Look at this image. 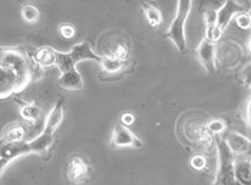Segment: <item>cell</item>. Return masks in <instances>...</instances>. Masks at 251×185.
Here are the masks:
<instances>
[{
    "instance_id": "cell-21",
    "label": "cell",
    "mask_w": 251,
    "mask_h": 185,
    "mask_svg": "<svg viewBox=\"0 0 251 185\" xmlns=\"http://www.w3.org/2000/svg\"><path fill=\"white\" fill-rule=\"evenodd\" d=\"M108 56H112V57H116V59H124V60H128L129 59V48L126 43L124 42H118L115 43L109 51H108Z\"/></svg>"
},
{
    "instance_id": "cell-11",
    "label": "cell",
    "mask_w": 251,
    "mask_h": 185,
    "mask_svg": "<svg viewBox=\"0 0 251 185\" xmlns=\"http://www.w3.org/2000/svg\"><path fill=\"white\" fill-rule=\"evenodd\" d=\"M25 53L30 56L43 69L55 66V63H56V49H53L50 46H42L38 49L25 52Z\"/></svg>"
},
{
    "instance_id": "cell-23",
    "label": "cell",
    "mask_w": 251,
    "mask_h": 185,
    "mask_svg": "<svg viewBox=\"0 0 251 185\" xmlns=\"http://www.w3.org/2000/svg\"><path fill=\"white\" fill-rule=\"evenodd\" d=\"M207 128L214 135H223L226 132V130H227V124L223 119H220V118H214V119H211L207 124Z\"/></svg>"
},
{
    "instance_id": "cell-10",
    "label": "cell",
    "mask_w": 251,
    "mask_h": 185,
    "mask_svg": "<svg viewBox=\"0 0 251 185\" xmlns=\"http://www.w3.org/2000/svg\"><path fill=\"white\" fill-rule=\"evenodd\" d=\"M241 12H244V7L240 3H237L235 0H226L217 10V22H215L217 26L226 30L234 16Z\"/></svg>"
},
{
    "instance_id": "cell-18",
    "label": "cell",
    "mask_w": 251,
    "mask_h": 185,
    "mask_svg": "<svg viewBox=\"0 0 251 185\" xmlns=\"http://www.w3.org/2000/svg\"><path fill=\"white\" fill-rule=\"evenodd\" d=\"M234 175L237 184H251V162L249 159H235Z\"/></svg>"
},
{
    "instance_id": "cell-12",
    "label": "cell",
    "mask_w": 251,
    "mask_h": 185,
    "mask_svg": "<svg viewBox=\"0 0 251 185\" xmlns=\"http://www.w3.org/2000/svg\"><path fill=\"white\" fill-rule=\"evenodd\" d=\"M65 118V109H63V99H59L58 102L55 104V106L52 108V111L49 112L46 122H45V128L42 132L45 133H50L55 135V132L58 131L60 127V124L63 122Z\"/></svg>"
},
{
    "instance_id": "cell-2",
    "label": "cell",
    "mask_w": 251,
    "mask_h": 185,
    "mask_svg": "<svg viewBox=\"0 0 251 185\" xmlns=\"http://www.w3.org/2000/svg\"><path fill=\"white\" fill-rule=\"evenodd\" d=\"M193 0H178L176 13L167 30V37L175 45L179 53L187 52V37H185V22L190 16Z\"/></svg>"
},
{
    "instance_id": "cell-3",
    "label": "cell",
    "mask_w": 251,
    "mask_h": 185,
    "mask_svg": "<svg viewBox=\"0 0 251 185\" xmlns=\"http://www.w3.org/2000/svg\"><path fill=\"white\" fill-rule=\"evenodd\" d=\"M83 60H91L99 65L100 56L94 52L91 45L88 42H80L75 45L69 52H59L56 51V63L55 66L58 68L60 72H66L71 69H75L79 62Z\"/></svg>"
},
{
    "instance_id": "cell-25",
    "label": "cell",
    "mask_w": 251,
    "mask_h": 185,
    "mask_svg": "<svg viewBox=\"0 0 251 185\" xmlns=\"http://www.w3.org/2000/svg\"><path fill=\"white\" fill-rule=\"evenodd\" d=\"M190 165L195 171H204L207 168V158L202 154H197L190 159Z\"/></svg>"
},
{
    "instance_id": "cell-19",
    "label": "cell",
    "mask_w": 251,
    "mask_h": 185,
    "mask_svg": "<svg viewBox=\"0 0 251 185\" xmlns=\"http://www.w3.org/2000/svg\"><path fill=\"white\" fill-rule=\"evenodd\" d=\"M20 116L27 122H36V121H39V118L42 116V109L39 108L36 104L27 102V104H23L20 106Z\"/></svg>"
},
{
    "instance_id": "cell-28",
    "label": "cell",
    "mask_w": 251,
    "mask_h": 185,
    "mask_svg": "<svg viewBox=\"0 0 251 185\" xmlns=\"http://www.w3.org/2000/svg\"><path fill=\"white\" fill-rule=\"evenodd\" d=\"M241 82L249 86L251 83V63L249 66H246V69L243 71V75H241Z\"/></svg>"
},
{
    "instance_id": "cell-22",
    "label": "cell",
    "mask_w": 251,
    "mask_h": 185,
    "mask_svg": "<svg viewBox=\"0 0 251 185\" xmlns=\"http://www.w3.org/2000/svg\"><path fill=\"white\" fill-rule=\"evenodd\" d=\"M223 33H224V30L220 29L217 26V23L210 25V26H205V39L210 40V42H213V43H217L221 39Z\"/></svg>"
},
{
    "instance_id": "cell-30",
    "label": "cell",
    "mask_w": 251,
    "mask_h": 185,
    "mask_svg": "<svg viewBox=\"0 0 251 185\" xmlns=\"http://www.w3.org/2000/svg\"><path fill=\"white\" fill-rule=\"evenodd\" d=\"M247 48H249V52H250L251 55V37L249 39V43H247Z\"/></svg>"
},
{
    "instance_id": "cell-14",
    "label": "cell",
    "mask_w": 251,
    "mask_h": 185,
    "mask_svg": "<svg viewBox=\"0 0 251 185\" xmlns=\"http://www.w3.org/2000/svg\"><path fill=\"white\" fill-rule=\"evenodd\" d=\"M141 7H142L144 16H145L148 25H150L151 27L158 29V27L162 26V23H164L162 13H161V10H159L155 4L150 3L148 0H142V1H141Z\"/></svg>"
},
{
    "instance_id": "cell-20",
    "label": "cell",
    "mask_w": 251,
    "mask_h": 185,
    "mask_svg": "<svg viewBox=\"0 0 251 185\" xmlns=\"http://www.w3.org/2000/svg\"><path fill=\"white\" fill-rule=\"evenodd\" d=\"M20 13H22V19H23L26 23H30V25L36 23L39 19H40V12H39L38 7L33 6V4H26V6H23Z\"/></svg>"
},
{
    "instance_id": "cell-7",
    "label": "cell",
    "mask_w": 251,
    "mask_h": 185,
    "mask_svg": "<svg viewBox=\"0 0 251 185\" xmlns=\"http://www.w3.org/2000/svg\"><path fill=\"white\" fill-rule=\"evenodd\" d=\"M19 92H22V89L18 75L9 66L0 63V99H7Z\"/></svg>"
},
{
    "instance_id": "cell-6",
    "label": "cell",
    "mask_w": 251,
    "mask_h": 185,
    "mask_svg": "<svg viewBox=\"0 0 251 185\" xmlns=\"http://www.w3.org/2000/svg\"><path fill=\"white\" fill-rule=\"evenodd\" d=\"M112 145L116 148H134L139 149L144 147L142 141L136 136L132 131L124 124H116L112 131Z\"/></svg>"
},
{
    "instance_id": "cell-15",
    "label": "cell",
    "mask_w": 251,
    "mask_h": 185,
    "mask_svg": "<svg viewBox=\"0 0 251 185\" xmlns=\"http://www.w3.org/2000/svg\"><path fill=\"white\" fill-rule=\"evenodd\" d=\"M53 142H55V136L50 133H45V132H42L36 138L27 141L30 154H38V155H42L46 151H49V148L53 145Z\"/></svg>"
},
{
    "instance_id": "cell-9",
    "label": "cell",
    "mask_w": 251,
    "mask_h": 185,
    "mask_svg": "<svg viewBox=\"0 0 251 185\" xmlns=\"http://www.w3.org/2000/svg\"><path fill=\"white\" fill-rule=\"evenodd\" d=\"M88 174H89V167L86 164V161L79 157V155H74L66 167V177L71 183L75 184H80L83 181L88 180Z\"/></svg>"
},
{
    "instance_id": "cell-8",
    "label": "cell",
    "mask_w": 251,
    "mask_h": 185,
    "mask_svg": "<svg viewBox=\"0 0 251 185\" xmlns=\"http://www.w3.org/2000/svg\"><path fill=\"white\" fill-rule=\"evenodd\" d=\"M195 55L198 57V62L202 65V68L208 72L214 75L217 72V60H215V43L207 40L205 37L200 42L197 46Z\"/></svg>"
},
{
    "instance_id": "cell-33",
    "label": "cell",
    "mask_w": 251,
    "mask_h": 185,
    "mask_svg": "<svg viewBox=\"0 0 251 185\" xmlns=\"http://www.w3.org/2000/svg\"><path fill=\"white\" fill-rule=\"evenodd\" d=\"M1 49H3V48H0V52H1Z\"/></svg>"
},
{
    "instance_id": "cell-27",
    "label": "cell",
    "mask_w": 251,
    "mask_h": 185,
    "mask_svg": "<svg viewBox=\"0 0 251 185\" xmlns=\"http://www.w3.org/2000/svg\"><path fill=\"white\" fill-rule=\"evenodd\" d=\"M134 122H135V115H134L132 112H125V113H122V116H121V124H124V125H126V127H131V125H134Z\"/></svg>"
},
{
    "instance_id": "cell-16",
    "label": "cell",
    "mask_w": 251,
    "mask_h": 185,
    "mask_svg": "<svg viewBox=\"0 0 251 185\" xmlns=\"http://www.w3.org/2000/svg\"><path fill=\"white\" fill-rule=\"evenodd\" d=\"M128 60H124V59H116V57H112V56H100V62H99V66L103 72L106 74H118L121 71H124L126 66H128Z\"/></svg>"
},
{
    "instance_id": "cell-17",
    "label": "cell",
    "mask_w": 251,
    "mask_h": 185,
    "mask_svg": "<svg viewBox=\"0 0 251 185\" xmlns=\"http://www.w3.org/2000/svg\"><path fill=\"white\" fill-rule=\"evenodd\" d=\"M1 139L4 142H20V141H26V128L19 124V122H13L10 125H7L4 131H3V135H1Z\"/></svg>"
},
{
    "instance_id": "cell-24",
    "label": "cell",
    "mask_w": 251,
    "mask_h": 185,
    "mask_svg": "<svg viewBox=\"0 0 251 185\" xmlns=\"http://www.w3.org/2000/svg\"><path fill=\"white\" fill-rule=\"evenodd\" d=\"M234 20H235V25H237L240 29H243V30H249V29H251V19L250 15H249L247 12H241V13L235 15V16H234Z\"/></svg>"
},
{
    "instance_id": "cell-31",
    "label": "cell",
    "mask_w": 251,
    "mask_h": 185,
    "mask_svg": "<svg viewBox=\"0 0 251 185\" xmlns=\"http://www.w3.org/2000/svg\"><path fill=\"white\" fill-rule=\"evenodd\" d=\"M1 144H3V139L0 138V147H1Z\"/></svg>"
},
{
    "instance_id": "cell-32",
    "label": "cell",
    "mask_w": 251,
    "mask_h": 185,
    "mask_svg": "<svg viewBox=\"0 0 251 185\" xmlns=\"http://www.w3.org/2000/svg\"><path fill=\"white\" fill-rule=\"evenodd\" d=\"M247 13H249V15H250V19H251V9H250V10H249V12H247Z\"/></svg>"
},
{
    "instance_id": "cell-26",
    "label": "cell",
    "mask_w": 251,
    "mask_h": 185,
    "mask_svg": "<svg viewBox=\"0 0 251 185\" xmlns=\"http://www.w3.org/2000/svg\"><path fill=\"white\" fill-rule=\"evenodd\" d=\"M59 33L60 36L65 37V39H72V37L76 35V29L74 25H69V23H62L59 26Z\"/></svg>"
},
{
    "instance_id": "cell-29",
    "label": "cell",
    "mask_w": 251,
    "mask_h": 185,
    "mask_svg": "<svg viewBox=\"0 0 251 185\" xmlns=\"http://www.w3.org/2000/svg\"><path fill=\"white\" fill-rule=\"evenodd\" d=\"M247 124L251 128V99L249 101V105H247Z\"/></svg>"
},
{
    "instance_id": "cell-34",
    "label": "cell",
    "mask_w": 251,
    "mask_h": 185,
    "mask_svg": "<svg viewBox=\"0 0 251 185\" xmlns=\"http://www.w3.org/2000/svg\"><path fill=\"white\" fill-rule=\"evenodd\" d=\"M250 162H251V161H250Z\"/></svg>"
},
{
    "instance_id": "cell-13",
    "label": "cell",
    "mask_w": 251,
    "mask_h": 185,
    "mask_svg": "<svg viewBox=\"0 0 251 185\" xmlns=\"http://www.w3.org/2000/svg\"><path fill=\"white\" fill-rule=\"evenodd\" d=\"M59 85L63 89H68V91H80L83 88L82 75L79 74L76 69H71V71H66V72H60Z\"/></svg>"
},
{
    "instance_id": "cell-5",
    "label": "cell",
    "mask_w": 251,
    "mask_h": 185,
    "mask_svg": "<svg viewBox=\"0 0 251 185\" xmlns=\"http://www.w3.org/2000/svg\"><path fill=\"white\" fill-rule=\"evenodd\" d=\"M226 142L232 151L235 159H249L251 161V141L240 132L230 131L223 135Z\"/></svg>"
},
{
    "instance_id": "cell-1",
    "label": "cell",
    "mask_w": 251,
    "mask_h": 185,
    "mask_svg": "<svg viewBox=\"0 0 251 185\" xmlns=\"http://www.w3.org/2000/svg\"><path fill=\"white\" fill-rule=\"evenodd\" d=\"M215 151L218 155V168L214 184H237L234 175L235 157L223 135H215Z\"/></svg>"
},
{
    "instance_id": "cell-4",
    "label": "cell",
    "mask_w": 251,
    "mask_h": 185,
    "mask_svg": "<svg viewBox=\"0 0 251 185\" xmlns=\"http://www.w3.org/2000/svg\"><path fill=\"white\" fill-rule=\"evenodd\" d=\"M0 63L9 66L10 69L15 71L18 75L20 83V89L23 91L30 82H32V75L29 68V59L25 52L19 49H1L0 52Z\"/></svg>"
}]
</instances>
